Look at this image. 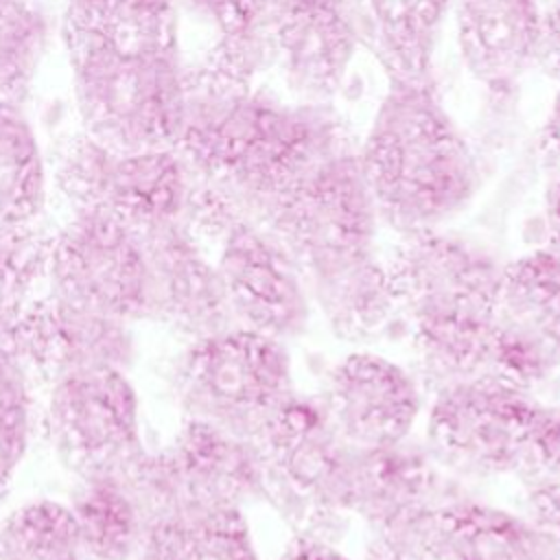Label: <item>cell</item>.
<instances>
[{
  "instance_id": "obj_1",
  "label": "cell",
  "mask_w": 560,
  "mask_h": 560,
  "mask_svg": "<svg viewBox=\"0 0 560 560\" xmlns=\"http://www.w3.org/2000/svg\"><path fill=\"white\" fill-rule=\"evenodd\" d=\"M61 42L88 133L122 151L175 149L188 92L173 0H66Z\"/></svg>"
},
{
  "instance_id": "obj_2",
  "label": "cell",
  "mask_w": 560,
  "mask_h": 560,
  "mask_svg": "<svg viewBox=\"0 0 560 560\" xmlns=\"http://www.w3.org/2000/svg\"><path fill=\"white\" fill-rule=\"evenodd\" d=\"M341 147L343 125L324 103H287L247 88L188 94L175 151L192 179L262 225L289 184Z\"/></svg>"
},
{
  "instance_id": "obj_3",
  "label": "cell",
  "mask_w": 560,
  "mask_h": 560,
  "mask_svg": "<svg viewBox=\"0 0 560 560\" xmlns=\"http://www.w3.org/2000/svg\"><path fill=\"white\" fill-rule=\"evenodd\" d=\"M378 221L400 234L440 228L477 190L475 155L427 79H389L359 151Z\"/></svg>"
},
{
  "instance_id": "obj_4",
  "label": "cell",
  "mask_w": 560,
  "mask_h": 560,
  "mask_svg": "<svg viewBox=\"0 0 560 560\" xmlns=\"http://www.w3.org/2000/svg\"><path fill=\"white\" fill-rule=\"evenodd\" d=\"M269 501L295 534L335 542L352 494L350 446L332 424L322 396L293 392L254 440Z\"/></svg>"
},
{
  "instance_id": "obj_5",
  "label": "cell",
  "mask_w": 560,
  "mask_h": 560,
  "mask_svg": "<svg viewBox=\"0 0 560 560\" xmlns=\"http://www.w3.org/2000/svg\"><path fill=\"white\" fill-rule=\"evenodd\" d=\"M171 392L184 418L256 440L295 392L291 352L276 337L230 326L190 339L175 357Z\"/></svg>"
},
{
  "instance_id": "obj_6",
  "label": "cell",
  "mask_w": 560,
  "mask_h": 560,
  "mask_svg": "<svg viewBox=\"0 0 560 560\" xmlns=\"http://www.w3.org/2000/svg\"><path fill=\"white\" fill-rule=\"evenodd\" d=\"M376 225L359 151L350 147L308 166L262 221L295 258L306 284L376 258Z\"/></svg>"
},
{
  "instance_id": "obj_7",
  "label": "cell",
  "mask_w": 560,
  "mask_h": 560,
  "mask_svg": "<svg viewBox=\"0 0 560 560\" xmlns=\"http://www.w3.org/2000/svg\"><path fill=\"white\" fill-rule=\"evenodd\" d=\"M144 521L262 501V468L254 440L184 418L155 451L142 448L120 472Z\"/></svg>"
},
{
  "instance_id": "obj_8",
  "label": "cell",
  "mask_w": 560,
  "mask_h": 560,
  "mask_svg": "<svg viewBox=\"0 0 560 560\" xmlns=\"http://www.w3.org/2000/svg\"><path fill=\"white\" fill-rule=\"evenodd\" d=\"M52 186L77 210H101L138 234L179 221L190 175L175 149L122 151L74 131L52 160Z\"/></svg>"
},
{
  "instance_id": "obj_9",
  "label": "cell",
  "mask_w": 560,
  "mask_h": 560,
  "mask_svg": "<svg viewBox=\"0 0 560 560\" xmlns=\"http://www.w3.org/2000/svg\"><path fill=\"white\" fill-rule=\"evenodd\" d=\"M536 398L497 378H472L433 392L427 448L455 477L514 475Z\"/></svg>"
},
{
  "instance_id": "obj_10",
  "label": "cell",
  "mask_w": 560,
  "mask_h": 560,
  "mask_svg": "<svg viewBox=\"0 0 560 560\" xmlns=\"http://www.w3.org/2000/svg\"><path fill=\"white\" fill-rule=\"evenodd\" d=\"M48 291L81 306L144 319L147 258L136 230L101 210H77L50 236Z\"/></svg>"
},
{
  "instance_id": "obj_11",
  "label": "cell",
  "mask_w": 560,
  "mask_h": 560,
  "mask_svg": "<svg viewBox=\"0 0 560 560\" xmlns=\"http://www.w3.org/2000/svg\"><path fill=\"white\" fill-rule=\"evenodd\" d=\"M44 429L74 475L120 472L140 451V402L120 370H96L50 385Z\"/></svg>"
},
{
  "instance_id": "obj_12",
  "label": "cell",
  "mask_w": 560,
  "mask_h": 560,
  "mask_svg": "<svg viewBox=\"0 0 560 560\" xmlns=\"http://www.w3.org/2000/svg\"><path fill=\"white\" fill-rule=\"evenodd\" d=\"M444 468L411 435L372 448H354L350 512L370 532V560H402L427 512L453 499Z\"/></svg>"
},
{
  "instance_id": "obj_13",
  "label": "cell",
  "mask_w": 560,
  "mask_h": 560,
  "mask_svg": "<svg viewBox=\"0 0 560 560\" xmlns=\"http://www.w3.org/2000/svg\"><path fill=\"white\" fill-rule=\"evenodd\" d=\"M503 265L486 245L431 228L400 234L385 271L407 324L427 313H494Z\"/></svg>"
},
{
  "instance_id": "obj_14",
  "label": "cell",
  "mask_w": 560,
  "mask_h": 560,
  "mask_svg": "<svg viewBox=\"0 0 560 560\" xmlns=\"http://www.w3.org/2000/svg\"><path fill=\"white\" fill-rule=\"evenodd\" d=\"M0 339L33 381L48 385L96 370L129 372L136 359V339L127 319L52 291L37 295Z\"/></svg>"
},
{
  "instance_id": "obj_15",
  "label": "cell",
  "mask_w": 560,
  "mask_h": 560,
  "mask_svg": "<svg viewBox=\"0 0 560 560\" xmlns=\"http://www.w3.org/2000/svg\"><path fill=\"white\" fill-rule=\"evenodd\" d=\"M214 262L234 326L284 343L308 328L311 295L302 269L267 228L234 225Z\"/></svg>"
},
{
  "instance_id": "obj_16",
  "label": "cell",
  "mask_w": 560,
  "mask_h": 560,
  "mask_svg": "<svg viewBox=\"0 0 560 560\" xmlns=\"http://www.w3.org/2000/svg\"><path fill=\"white\" fill-rule=\"evenodd\" d=\"M188 94L254 88L271 68L269 0H173Z\"/></svg>"
},
{
  "instance_id": "obj_17",
  "label": "cell",
  "mask_w": 560,
  "mask_h": 560,
  "mask_svg": "<svg viewBox=\"0 0 560 560\" xmlns=\"http://www.w3.org/2000/svg\"><path fill=\"white\" fill-rule=\"evenodd\" d=\"M326 411L354 448L400 442L422 411V385L400 363L359 350L335 363L319 394Z\"/></svg>"
},
{
  "instance_id": "obj_18",
  "label": "cell",
  "mask_w": 560,
  "mask_h": 560,
  "mask_svg": "<svg viewBox=\"0 0 560 560\" xmlns=\"http://www.w3.org/2000/svg\"><path fill=\"white\" fill-rule=\"evenodd\" d=\"M271 66L302 103L339 90L359 35L346 0H269Z\"/></svg>"
},
{
  "instance_id": "obj_19",
  "label": "cell",
  "mask_w": 560,
  "mask_h": 560,
  "mask_svg": "<svg viewBox=\"0 0 560 560\" xmlns=\"http://www.w3.org/2000/svg\"><path fill=\"white\" fill-rule=\"evenodd\" d=\"M140 238L147 258L144 319L190 339L234 326L217 262L179 221L147 230Z\"/></svg>"
},
{
  "instance_id": "obj_20",
  "label": "cell",
  "mask_w": 560,
  "mask_h": 560,
  "mask_svg": "<svg viewBox=\"0 0 560 560\" xmlns=\"http://www.w3.org/2000/svg\"><path fill=\"white\" fill-rule=\"evenodd\" d=\"M455 33L466 70L497 98L540 59L536 0H453Z\"/></svg>"
},
{
  "instance_id": "obj_21",
  "label": "cell",
  "mask_w": 560,
  "mask_h": 560,
  "mask_svg": "<svg viewBox=\"0 0 560 560\" xmlns=\"http://www.w3.org/2000/svg\"><path fill=\"white\" fill-rule=\"evenodd\" d=\"M402 560H553L523 514L453 497L418 523Z\"/></svg>"
},
{
  "instance_id": "obj_22",
  "label": "cell",
  "mask_w": 560,
  "mask_h": 560,
  "mask_svg": "<svg viewBox=\"0 0 560 560\" xmlns=\"http://www.w3.org/2000/svg\"><path fill=\"white\" fill-rule=\"evenodd\" d=\"M453 0H346L359 42L389 79H427Z\"/></svg>"
},
{
  "instance_id": "obj_23",
  "label": "cell",
  "mask_w": 560,
  "mask_h": 560,
  "mask_svg": "<svg viewBox=\"0 0 560 560\" xmlns=\"http://www.w3.org/2000/svg\"><path fill=\"white\" fill-rule=\"evenodd\" d=\"M418 381L442 387L488 376L497 319L494 313H427L407 319Z\"/></svg>"
},
{
  "instance_id": "obj_24",
  "label": "cell",
  "mask_w": 560,
  "mask_h": 560,
  "mask_svg": "<svg viewBox=\"0 0 560 560\" xmlns=\"http://www.w3.org/2000/svg\"><path fill=\"white\" fill-rule=\"evenodd\" d=\"M133 560H260L243 510H192L144 525Z\"/></svg>"
},
{
  "instance_id": "obj_25",
  "label": "cell",
  "mask_w": 560,
  "mask_h": 560,
  "mask_svg": "<svg viewBox=\"0 0 560 560\" xmlns=\"http://www.w3.org/2000/svg\"><path fill=\"white\" fill-rule=\"evenodd\" d=\"M306 289L332 332L348 341L378 339L392 324L405 319L387 280L385 265L376 258L308 282Z\"/></svg>"
},
{
  "instance_id": "obj_26",
  "label": "cell",
  "mask_w": 560,
  "mask_h": 560,
  "mask_svg": "<svg viewBox=\"0 0 560 560\" xmlns=\"http://www.w3.org/2000/svg\"><path fill=\"white\" fill-rule=\"evenodd\" d=\"M494 315L560 363V252L540 247L503 265Z\"/></svg>"
},
{
  "instance_id": "obj_27",
  "label": "cell",
  "mask_w": 560,
  "mask_h": 560,
  "mask_svg": "<svg viewBox=\"0 0 560 560\" xmlns=\"http://www.w3.org/2000/svg\"><path fill=\"white\" fill-rule=\"evenodd\" d=\"M68 505L81 560H133L147 521L118 472L81 477Z\"/></svg>"
},
{
  "instance_id": "obj_28",
  "label": "cell",
  "mask_w": 560,
  "mask_h": 560,
  "mask_svg": "<svg viewBox=\"0 0 560 560\" xmlns=\"http://www.w3.org/2000/svg\"><path fill=\"white\" fill-rule=\"evenodd\" d=\"M48 195L37 133L20 105L0 101V225L33 223Z\"/></svg>"
},
{
  "instance_id": "obj_29",
  "label": "cell",
  "mask_w": 560,
  "mask_h": 560,
  "mask_svg": "<svg viewBox=\"0 0 560 560\" xmlns=\"http://www.w3.org/2000/svg\"><path fill=\"white\" fill-rule=\"evenodd\" d=\"M50 35V15L39 0H0V101L24 105Z\"/></svg>"
},
{
  "instance_id": "obj_30",
  "label": "cell",
  "mask_w": 560,
  "mask_h": 560,
  "mask_svg": "<svg viewBox=\"0 0 560 560\" xmlns=\"http://www.w3.org/2000/svg\"><path fill=\"white\" fill-rule=\"evenodd\" d=\"M0 560H81L70 505L37 499L11 510L0 523Z\"/></svg>"
},
{
  "instance_id": "obj_31",
  "label": "cell",
  "mask_w": 560,
  "mask_h": 560,
  "mask_svg": "<svg viewBox=\"0 0 560 560\" xmlns=\"http://www.w3.org/2000/svg\"><path fill=\"white\" fill-rule=\"evenodd\" d=\"M50 236L33 223L0 225V337L46 284Z\"/></svg>"
},
{
  "instance_id": "obj_32",
  "label": "cell",
  "mask_w": 560,
  "mask_h": 560,
  "mask_svg": "<svg viewBox=\"0 0 560 560\" xmlns=\"http://www.w3.org/2000/svg\"><path fill=\"white\" fill-rule=\"evenodd\" d=\"M33 431V378L0 339V497L20 466Z\"/></svg>"
},
{
  "instance_id": "obj_33",
  "label": "cell",
  "mask_w": 560,
  "mask_h": 560,
  "mask_svg": "<svg viewBox=\"0 0 560 560\" xmlns=\"http://www.w3.org/2000/svg\"><path fill=\"white\" fill-rule=\"evenodd\" d=\"M558 365L560 363L545 346L497 319L488 378H497L516 389L534 394V389L542 385Z\"/></svg>"
},
{
  "instance_id": "obj_34",
  "label": "cell",
  "mask_w": 560,
  "mask_h": 560,
  "mask_svg": "<svg viewBox=\"0 0 560 560\" xmlns=\"http://www.w3.org/2000/svg\"><path fill=\"white\" fill-rule=\"evenodd\" d=\"M514 477L521 479L523 488L560 481V407L536 398L523 433Z\"/></svg>"
},
{
  "instance_id": "obj_35",
  "label": "cell",
  "mask_w": 560,
  "mask_h": 560,
  "mask_svg": "<svg viewBox=\"0 0 560 560\" xmlns=\"http://www.w3.org/2000/svg\"><path fill=\"white\" fill-rule=\"evenodd\" d=\"M523 516L542 538L553 560H560V481L525 488Z\"/></svg>"
},
{
  "instance_id": "obj_36",
  "label": "cell",
  "mask_w": 560,
  "mask_h": 560,
  "mask_svg": "<svg viewBox=\"0 0 560 560\" xmlns=\"http://www.w3.org/2000/svg\"><path fill=\"white\" fill-rule=\"evenodd\" d=\"M540 13V59L547 74L560 81V0H536Z\"/></svg>"
},
{
  "instance_id": "obj_37",
  "label": "cell",
  "mask_w": 560,
  "mask_h": 560,
  "mask_svg": "<svg viewBox=\"0 0 560 560\" xmlns=\"http://www.w3.org/2000/svg\"><path fill=\"white\" fill-rule=\"evenodd\" d=\"M276 560H352V558L346 556L341 549H337L335 542L306 536V534H293V538L282 547Z\"/></svg>"
},
{
  "instance_id": "obj_38",
  "label": "cell",
  "mask_w": 560,
  "mask_h": 560,
  "mask_svg": "<svg viewBox=\"0 0 560 560\" xmlns=\"http://www.w3.org/2000/svg\"><path fill=\"white\" fill-rule=\"evenodd\" d=\"M542 214H545V230L549 236L551 249L560 252V166L553 168L542 199Z\"/></svg>"
},
{
  "instance_id": "obj_39",
  "label": "cell",
  "mask_w": 560,
  "mask_h": 560,
  "mask_svg": "<svg viewBox=\"0 0 560 560\" xmlns=\"http://www.w3.org/2000/svg\"><path fill=\"white\" fill-rule=\"evenodd\" d=\"M540 151L551 168L560 166V92L556 94L540 129Z\"/></svg>"
}]
</instances>
